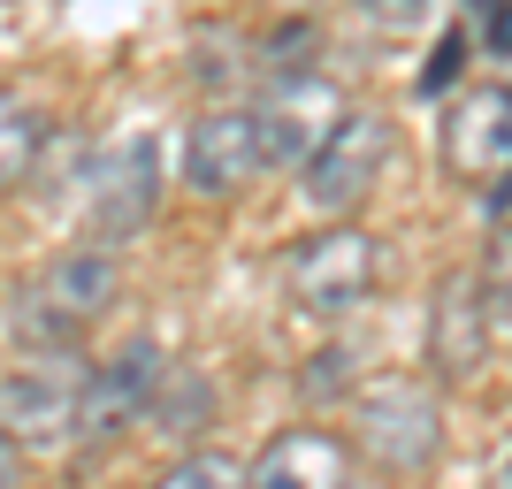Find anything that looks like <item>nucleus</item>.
I'll return each instance as SVG.
<instances>
[{
  "mask_svg": "<svg viewBox=\"0 0 512 489\" xmlns=\"http://www.w3.org/2000/svg\"><path fill=\"white\" fill-rule=\"evenodd\" d=\"M123 298V260L85 245V253H62L46 260L39 276L16 283V306H8V329H16L31 352H69V344L100 329L107 306Z\"/></svg>",
  "mask_w": 512,
  "mask_h": 489,
  "instance_id": "f257e3e1",
  "label": "nucleus"
},
{
  "mask_svg": "<svg viewBox=\"0 0 512 489\" xmlns=\"http://www.w3.org/2000/svg\"><path fill=\"white\" fill-rule=\"evenodd\" d=\"M344 451H360L383 474H428L444 459V398L421 375H390V383L352 398V436Z\"/></svg>",
  "mask_w": 512,
  "mask_h": 489,
  "instance_id": "f03ea898",
  "label": "nucleus"
},
{
  "mask_svg": "<svg viewBox=\"0 0 512 489\" xmlns=\"http://www.w3.org/2000/svg\"><path fill=\"white\" fill-rule=\"evenodd\" d=\"M505 337V276L451 268L428 298V375L436 383H482Z\"/></svg>",
  "mask_w": 512,
  "mask_h": 489,
  "instance_id": "7ed1b4c3",
  "label": "nucleus"
},
{
  "mask_svg": "<svg viewBox=\"0 0 512 489\" xmlns=\"http://www.w3.org/2000/svg\"><path fill=\"white\" fill-rule=\"evenodd\" d=\"M375 276H383V245L367 230H321V237H299V253H291V268H283V283H291V306L314 321H344L360 314L367 298H375Z\"/></svg>",
  "mask_w": 512,
  "mask_h": 489,
  "instance_id": "20e7f679",
  "label": "nucleus"
},
{
  "mask_svg": "<svg viewBox=\"0 0 512 489\" xmlns=\"http://www.w3.org/2000/svg\"><path fill=\"white\" fill-rule=\"evenodd\" d=\"M383 169H390V123L375 107H344L337 123L306 146L299 184H306V199H314L321 214H352L375 184H383Z\"/></svg>",
  "mask_w": 512,
  "mask_h": 489,
  "instance_id": "39448f33",
  "label": "nucleus"
},
{
  "mask_svg": "<svg viewBox=\"0 0 512 489\" xmlns=\"http://www.w3.org/2000/svg\"><path fill=\"white\" fill-rule=\"evenodd\" d=\"M77 383H85V367L69 352H39L31 367L0 375V444L8 451L77 444Z\"/></svg>",
  "mask_w": 512,
  "mask_h": 489,
  "instance_id": "423d86ee",
  "label": "nucleus"
},
{
  "mask_svg": "<svg viewBox=\"0 0 512 489\" xmlns=\"http://www.w3.org/2000/svg\"><path fill=\"white\" fill-rule=\"evenodd\" d=\"M161 367H169V352L153 337H130V344H115L100 367H85V383H77V436H85V444L123 436V428L146 413Z\"/></svg>",
  "mask_w": 512,
  "mask_h": 489,
  "instance_id": "0eeeda50",
  "label": "nucleus"
},
{
  "mask_svg": "<svg viewBox=\"0 0 512 489\" xmlns=\"http://www.w3.org/2000/svg\"><path fill=\"white\" fill-rule=\"evenodd\" d=\"M85 184H92V207H85L92 237H100V245H130V237L161 214V146H153V138H123Z\"/></svg>",
  "mask_w": 512,
  "mask_h": 489,
  "instance_id": "6e6552de",
  "label": "nucleus"
},
{
  "mask_svg": "<svg viewBox=\"0 0 512 489\" xmlns=\"http://www.w3.org/2000/svg\"><path fill=\"white\" fill-rule=\"evenodd\" d=\"M260 169H268V161H260V107H207V115L184 130V184H192L199 199L245 192Z\"/></svg>",
  "mask_w": 512,
  "mask_h": 489,
  "instance_id": "1a4fd4ad",
  "label": "nucleus"
},
{
  "mask_svg": "<svg viewBox=\"0 0 512 489\" xmlns=\"http://www.w3.org/2000/svg\"><path fill=\"white\" fill-rule=\"evenodd\" d=\"M505 161H512V92L505 85H474L444 107V169L474 192L505 184Z\"/></svg>",
  "mask_w": 512,
  "mask_h": 489,
  "instance_id": "9d476101",
  "label": "nucleus"
},
{
  "mask_svg": "<svg viewBox=\"0 0 512 489\" xmlns=\"http://www.w3.org/2000/svg\"><path fill=\"white\" fill-rule=\"evenodd\" d=\"M344 482H352V451L329 428H283L245 467V489H344Z\"/></svg>",
  "mask_w": 512,
  "mask_h": 489,
  "instance_id": "9b49d317",
  "label": "nucleus"
},
{
  "mask_svg": "<svg viewBox=\"0 0 512 489\" xmlns=\"http://www.w3.org/2000/svg\"><path fill=\"white\" fill-rule=\"evenodd\" d=\"M46 130H54V123H46L39 100L0 92V199L31 184V169H39V153H46Z\"/></svg>",
  "mask_w": 512,
  "mask_h": 489,
  "instance_id": "f8f14e48",
  "label": "nucleus"
},
{
  "mask_svg": "<svg viewBox=\"0 0 512 489\" xmlns=\"http://www.w3.org/2000/svg\"><path fill=\"white\" fill-rule=\"evenodd\" d=\"M153 421L169 428V436H199L214 421V383L199 367H161V383H153Z\"/></svg>",
  "mask_w": 512,
  "mask_h": 489,
  "instance_id": "ddd939ff",
  "label": "nucleus"
},
{
  "mask_svg": "<svg viewBox=\"0 0 512 489\" xmlns=\"http://www.w3.org/2000/svg\"><path fill=\"white\" fill-rule=\"evenodd\" d=\"M314 54H321V31H314V23H276L268 46H260V62L276 69L283 85H306V77H314Z\"/></svg>",
  "mask_w": 512,
  "mask_h": 489,
  "instance_id": "4468645a",
  "label": "nucleus"
},
{
  "mask_svg": "<svg viewBox=\"0 0 512 489\" xmlns=\"http://www.w3.org/2000/svg\"><path fill=\"white\" fill-rule=\"evenodd\" d=\"M153 489H245V467H237L230 451H184Z\"/></svg>",
  "mask_w": 512,
  "mask_h": 489,
  "instance_id": "2eb2a0df",
  "label": "nucleus"
},
{
  "mask_svg": "<svg viewBox=\"0 0 512 489\" xmlns=\"http://www.w3.org/2000/svg\"><path fill=\"white\" fill-rule=\"evenodd\" d=\"M360 383V352L352 344H321L314 360H306V375H299V398H344V390Z\"/></svg>",
  "mask_w": 512,
  "mask_h": 489,
  "instance_id": "dca6fc26",
  "label": "nucleus"
},
{
  "mask_svg": "<svg viewBox=\"0 0 512 489\" xmlns=\"http://www.w3.org/2000/svg\"><path fill=\"white\" fill-rule=\"evenodd\" d=\"M444 0H360V16L375 23V31H390V39H406V31H421L428 16H436Z\"/></svg>",
  "mask_w": 512,
  "mask_h": 489,
  "instance_id": "f3484780",
  "label": "nucleus"
},
{
  "mask_svg": "<svg viewBox=\"0 0 512 489\" xmlns=\"http://www.w3.org/2000/svg\"><path fill=\"white\" fill-rule=\"evenodd\" d=\"M467 39H482V54L505 62V0H467Z\"/></svg>",
  "mask_w": 512,
  "mask_h": 489,
  "instance_id": "a211bd4d",
  "label": "nucleus"
},
{
  "mask_svg": "<svg viewBox=\"0 0 512 489\" xmlns=\"http://www.w3.org/2000/svg\"><path fill=\"white\" fill-rule=\"evenodd\" d=\"M467 46H474L467 31H444V46H436V62L421 69V92H444L451 77H459V62H467Z\"/></svg>",
  "mask_w": 512,
  "mask_h": 489,
  "instance_id": "6ab92c4d",
  "label": "nucleus"
},
{
  "mask_svg": "<svg viewBox=\"0 0 512 489\" xmlns=\"http://www.w3.org/2000/svg\"><path fill=\"white\" fill-rule=\"evenodd\" d=\"M0 489H23V451L0 444Z\"/></svg>",
  "mask_w": 512,
  "mask_h": 489,
  "instance_id": "aec40b11",
  "label": "nucleus"
},
{
  "mask_svg": "<svg viewBox=\"0 0 512 489\" xmlns=\"http://www.w3.org/2000/svg\"><path fill=\"white\" fill-rule=\"evenodd\" d=\"M490 489H512V459L497 451V467H490Z\"/></svg>",
  "mask_w": 512,
  "mask_h": 489,
  "instance_id": "412c9836",
  "label": "nucleus"
}]
</instances>
